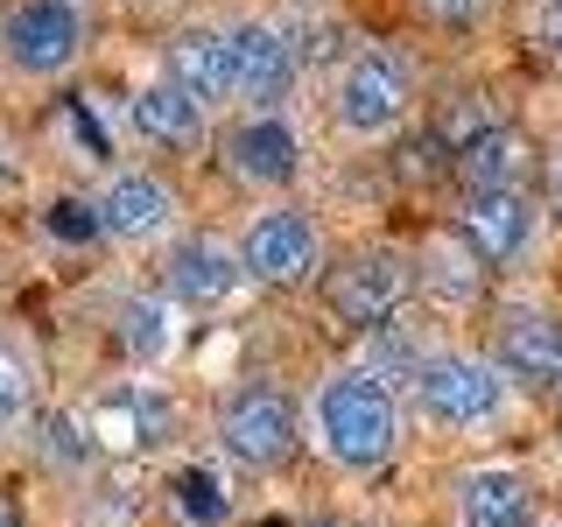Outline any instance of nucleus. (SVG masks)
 Wrapping results in <instances>:
<instances>
[{"instance_id": "obj_11", "label": "nucleus", "mask_w": 562, "mask_h": 527, "mask_svg": "<svg viewBox=\"0 0 562 527\" xmlns=\"http://www.w3.org/2000/svg\"><path fill=\"white\" fill-rule=\"evenodd\" d=\"M450 233L485 260V274H506V268H520V260H535L541 204H535V190H464Z\"/></svg>"}, {"instance_id": "obj_13", "label": "nucleus", "mask_w": 562, "mask_h": 527, "mask_svg": "<svg viewBox=\"0 0 562 527\" xmlns=\"http://www.w3.org/2000/svg\"><path fill=\"white\" fill-rule=\"evenodd\" d=\"M492 359L520 394H562V316L535 303H506L492 316Z\"/></svg>"}, {"instance_id": "obj_22", "label": "nucleus", "mask_w": 562, "mask_h": 527, "mask_svg": "<svg viewBox=\"0 0 562 527\" xmlns=\"http://www.w3.org/2000/svg\"><path fill=\"white\" fill-rule=\"evenodd\" d=\"M35 436H43V457H49V464H92V457H105L99 436L85 429V422H70V415H49Z\"/></svg>"}, {"instance_id": "obj_3", "label": "nucleus", "mask_w": 562, "mask_h": 527, "mask_svg": "<svg viewBox=\"0 0 562 527\" xmlns=\"http://www.w3.org/2000/svg\"><path fill=\"white\" fill-rule=\"evenodd\" d=\"M415 408H422L429 429H443V436H492V429L514 422L520 386L499 373L492 351L429 345V359L415 366Z\"/></svg>"}, {"instance_id": "obj_7", "label": "nucleus", "mask_w": 562, "mask_h": 527, "mask_svg": "<svg viewBox=\"0 0 562 527\" xmlns=\"http://www.w3.org/2000/svg\"><path fill=\"white\" fill-rule=\"evenodd\" d=\"M85 0H14L0 14V57L22 78H70L85 57Z\"/></svg>"}, {"instance_id": "obj_15", "label": "nucleus", "mask_w": 562, "mask_h": 527, "mask_svg": "<svg viewBox=\"0 0 562 527\" xmlns=\"http://www.w3.org/2000/svg\"><path fill=\"white\" fill-rule=\"evenodd\" d=\"M127 134L140 148H169V155L198 148V141H211V105L190 99L169 70H155V78H140L127 92Z\"/></svg>"}, {"instance_id": "obj_21", "label": "nucleus", "mask_w": 562, "mask_h": 527, "mask_svg": "<svg viewBox=\"0 0 562 527\" xmlns=\"http://www.w3.org/2000/svg\"><path fill=\"white\" fill-rule=\"evenodd\" d=\"M29 408H35V366H29L22 338L0 330V444H14L29 429Z\"/></svg>"}, {"instance_id": "obj_17", "label": "nucleus", "mask_w": 562, "mask_h": 527, "mask_svg": "<svg viewBox=\"0 0 562 527\" xmlns=\"http://www.w3.org/2000/svg\"><path fill=\"white\" fill-rule=\"evenodd\" d=\"M176 429V408L162 394H155L148 380H127L120 394H105V408H99V422H92V436H99V450L105 457H134V450H155L162 436Z\"/></svg>"}, {"instance_id": "obj_8", "label": "nucleus", "mask_w": 562, "mask_h": 527, "mask_svg": "<svg viewBox=\"0 0 562 527\" xmlns=\"http://www.w3.org/2000/svg\"><path fill=\"white\" fill-rule=\"evenodd\" d=\"M218 162H225V176H233V183L260 190V198H281V190L303 183L310 148H303L295 113L281 105V113H239L233 127L218 134Z\"/></svg>"}, {"instance_id": "obj_23", "label": "nucleus", "mask_w": 562, "mask_h": 527, "mask_svg": "<svg viewBox=\"0 0 562 527\" xmlns=\"http://www.w3.org/2000/svg\"><path fill=\"white\" fill-rule=\"evenodd\" d=\"M415 14L443 35H471V29L492 22V0H415Z\"/></svg>"}, {"instance_id": "obj_2", "label": "nucleus", "mask_w": 562, "mask_h": 527, "mask_svg": "<svg viewBox=\"0 0 562 527\" xmlns=\"http://www.w3.org/2000/svg\"><path fill=\"white\" fill-rule=\"evenodd\" d=\"M422 99V70L401 43H366L330 70L324 85V113H330V134L351 141V148H373V141L401 134V120L415 113Z\"/></svg>"}, {"instance_id": "obj_1", "label": "nucleus", "mask_w": 562, "mask_h": 527, "mask_svg": "<svg viewBox=\"0 0 562 527\" xmlns=\"http://www.w3.org/2000/svg\"><path fill=\"white\" fill-rule=\"evenodd\" d=\"M303 436L330 471H345V479H366V471L394 464L401 401H394V386H386V373L366 366V359H345V366H330V373H316L310 401H303Z\"/></svg>"}, {"instance_id": "obj_24", "label": "nucleus", "mask_w": 562, "mask_h": 527, "mask_svg": "<svg viewBox=\"0 0 562 527\" xmlns=\"http://www.w3.org/2000/svg\"><path fill=\"white\" fill-rule=\"evenodd\" d=\"M527 43L549 64H562V0H535V8H527Z\"/></svg>"}, {"instance_id": "obj_6", "label": "nucleus", "mask_w": 562, "mask_h": 527, "mask_svg": "<svg viewBox=\"0 0 562 527\" xmlns=\"http://www.w3.org/2000/svg\"><path fill=\"white\" fill-rule=\"evenodd\" d=\"M415 295V254L401 246H359L324 268V310L351 330H386Z\"/></svg>"}, {"instance_id": "obj_4", "label": "nucleus", "mask_w": 562, "mask_h": 527, "mask_svg": "<svg viewBox=\"0 0 562 527\" xmlns=\"http://www.w3.org/2000/svg\"><path fill=\"white\" fill-rule=\"evenodd\" d=\"M239 260H246V281L254 289H274V295H295L310 281H324V225L310 218L295 198H260L239 225Z\"/></svg>"}, {"instance_id": "obj_20", "label": "nucleus", "mask_w": 562, "mask_h": 527, "mask_svg": "<svg viewBox=\"0 0 562 527\" xmlns=\"http://www.w3.org/2000/svg\"><path fill=\"white\" fill-rule=\"evenodd\" d=\"M527 169H535V148H527L520 127H485L471 148H457V183L464 190H527Z\"/></svg>"}, {"instance_id": "obj_27", "label": "nucleus", "mask_w": 562, "mask_h": 527, "mask_svg": "<svg viewBox=\"0 0 562 527\" xmlns=\"http://www.w3.org/2000/svg\"><path fill=\"white\" fill-rule=\"evenodd\" d=\"M0 527H22V506H14L8 492H0Z\"/></svg>"}, {"instance_id": "obj_19", "label": "nucleus", "mask_w": 562, "mask_h": 527, "mask_svg": "<svg viewBox=\"0 0 562 527\" xmlns=\"http://www.w3.org/2000/svg\"><path fill=\"white\" fill-rule=\"evenodd\" d=\"M415 289L429 295L436 310H471V303L485 295V260L471 254L457 233H436V239L415 254Z\"/></svg>"}, {"instance_id": "obj_10", "label": "nucleus", "mask_w": 562, "mask_h": 527, "mask_svg": "<svg viewBox=\"0 0 562 527\" xmlns=\"http://www.w3.org/2000/svg\"><path fill=\"white\" fill-rule=\"evenodd\" d=\"M303 78V43L274 14H246L233 22V105L239 113H281Z\"/></svg>"}, {"instance_id": "obj_16", "label": "nucleus", "mask_w": 562, "mask_h": 527, "mask_svg": "<svg viewBox=\"0 0 562 527\" xmlns=\"http://www.w3.org/2000/svg\"><path fill=\"white\" fill-rule=\"evenodd\" d=\"M162 70L204 105H233V22H183L162 43Z\"/></svg>"}, {"instance_id": "obj_26", "label": "nucleus", "mask_w": 562, "mask_h": 527, "mask_svg": "<svg viewBox=\"0 0 562 527\" xmlns=\"http://www.w3.org/2000/svg\"><path fill=\"white\" fill-rule=\"evenodd\" d=\"M549 211H555V218H562V148L549 155Z\"/></svg>"}, {"instance_id": "obj_14", "label": "nucleus", "mask_w": 562, "mask_h": 527, "mask_svg": "<svg viewBox=\"0 0 562 527\" xmlns=\"http://www.w3.org/2000/svg\"><path fill=\"white\" fill-rule=\"evenodd\" d=\"M162 289L183 310H218V303H233L239 289H254V281H246L239 239H225V233H176L169 254H162Z\"/></svg>"}, {"instance_id": "obj_5", "label": "nucleus", "mask_w": 562, "mask_h": 527, "mask_svg": "<svg viewBox=\"0 0 562 527\" xmlns=\"http://www.w3.org/2000/svg\"><path fill=\"white\" fill-rule=\"evenodd\" d=\"M211 436H218V450L233 457L239 471H281L295 450L310 444V436H303V408H295V401L281 394L274 380H246V386H233Z\"/></svg>"}, {"instance_id": "obj_25", "label": "nucleus", "mask_w": 562, "mask_h": 527, "mask_svg": "<svg viewBox=\"0 0 562 527\" xmlns=\"http://www.w3.org/2000/svg\"><path fill=\"white\" fill-rule=\"evenodd\" d=\"M183 506H190V514H225V500H211V479H204V471H183Z\"/></svg>"}, {"instance_id": "obj_12", "label": "nucleus", "mask_w": 562, "mask_h": 527, "mask_svg": "<svg viewBox=\"0 0 562 527\" xmlns=\"http://www.w3.org/2000/svg\"><path fill=\"white\" fill-rule=\"evenodd\" d=\"M450 520L457 527H541V485L527 464H506V457H485V464H464L450 479Z\"/></svg>"}, {"instance_id": "obj_9", "label": "nucleus", "mask_w": 562, "mask_h": 527, "mask_svg": "<svg viewBox=\"0 0 562 527\" xmlns=\"http://www.w3.org/2000/svg\"><path fill=\"white\" fill-rule=\"evenodd\" d=\"M176 218H183L176 183H169V176H155V169H140V162L105 169L99 190H92V225H99V239L162 246V239H176Z\"/></svg>"}, {"instance_id": "obj_28", "label": "nucleus", "mask_w": 562, "mask_h": 527, "mask_svg": "<svg viewBox=\"0 0 562 527\" xmlns=\"http://www.w3.org/2000/svg\"><path fill=\"white\" fill-rule=\"evenodd\" d=\"M541 527H562V520H541Z\"/></svg>"}, {"instance_id": "obj_18", "label": "nucleus", "mask_w": 562, "mask_h": 527, "mask_svg": "<svg viewBox=\"0 0 562 527\" xmlns=\"http://www.w3.org/2000/svg\"><path fill=\"white\" fill-rule=\"evenodd\" d=\"M113 330H120V345H127L134 366H162V359H176V345H183V303H176L162 281H155V289H134L127 303H120Z\"/></svg>"}]
</instances>
